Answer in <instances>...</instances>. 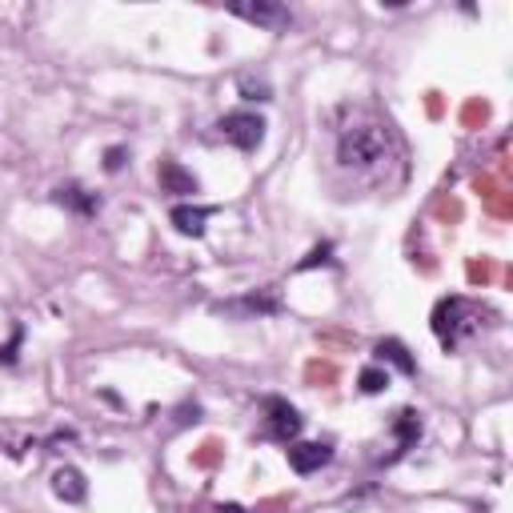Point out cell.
Listing matches in <instances>:
<instances>
[{
	"mask_svg": "<svg viewBox=\"0 0 513 513\" xmlns=\"http://www.w3.org/2000/svg\"><path fill=\"white\" fill-rule=\"evenodd\" d=\"M349 120L337 128V165L357 176H377L393 160V128L389 120L369 109H345Z\"/></svg>",
	"mask_w": 513,
	"mask_h": 513,
	"instance_id": "6da1fadb",
	"label": "cell"
},
{
	"mask_svg": "<svg viewBox=\"0 0 513 513\" xmlns=\"http://www.w3.org/2000/svg\"><path fill=\"white\" fill-rule=\"evenodd\" d=\"M477 317H481V305H469L465 297H441L433 305V333L445 345V353H453L465 333H477L481 329Z\"/></svg>",
	"mask_w": 513,
	"mask_h": 513,
	"instance_id": "7a4b0ae2",
	"label": "cell"
},
{
	"mask_svg": "<svg viewBox=\"0 0 513 513\" xmlns=\"http://www.w3.org/2000/svg\"><path fill=\"white\" fill-rule=\"evenodd\" d=\"M265 117L261 112H248V109H237V112H224L221 120H216V133L224 136V141L232 144V149L240 152H256L265 144Z\"/></svg>",
	"mask_w": 513,
	"mask_h": 513,
	"instance_id": "3957f363",
	"label": "cell"
},
{
	"mask_svg": "<svg viewBox=\"0 0 513 513\" xmlns=\"http://www.w3.org/2000/svg\"><path fill=\"white\" fill-rule=\"evenodd\" d=\"M265 413H269V421H265V433H269L273 441H285V445H293V441L301 437L305 417L297 413V409L289 405L285 397H269V401H265Z\"/></svg>",
	"mask_w": 513,
	"mask_h": 513,
	"instance_id": "277c9868",
	"label": "cell"
},
{
	"mask_svg": "<svg viewBox=\"0 0 513 513\" xmlns=\"http://www.w3.org/2000/svg\"><path fill=\"white\" fill-rule=\"evenodd\" d=\"M213 313H229V317H273L281 313V297L273 289H256V293H245L237 301H221L213 305Z\"/></svg>",
	"mask_w": 513,
	"mask_h": 513,
	"instance_id": "5b68a950",
	"label": "cell"
},
{
	"mask_svg": "<svg viewBox=\"0 0 513 513\" xmlns=\"http://www.w3.org/2000/svg\"><path fill=\"white\" fill-rule=\"evenodd\" d=\"M285 453H289L293 473H301V477H309V473L325 469V465L333 461V445H329V441H293Z\"/></svg>",
	"mask_w": 513,
	"mask_h": 513,
	"instance_id": "8992f818",
	"label": "cell"
},
{
	"mask_svg": "<svg viewBox=\"0 0 513 513\" xmlns=\"http://www.w3.org/2000/svg\"><path fill=\"white\" fill-rule=\"evenodd\" d=\"M157 181H160V192H173V197H197L200 184L181 160H160L157 165Z\"/></svg>",
	"mask_w": 513,
	"mask_h": 513,
	"instance_id": "52a82bcc",
	"label": "cell"
},
{
	"mask_svg": "<svg viewBox=\"0 0 513 513\" xmlns=\"http://www.w3.org/2000/svg\"><path fill=\"white\" fill-rule=\"evenodd\" d=\"M53 200H56V205H64V208H72L77 216H96V213H101V197H96V192H88L85 184H77V181L56 184Z\"/></svg>",
	"mask_w": 513,
	"mask_h": 513,
	"instance_id": "ba28073f",
	"label": "cell"
},
{
	"mask_svg": "<svg viewBox=\"0 0 513 513\" xmlns=\"http://www.w3.org/2000/svg\"><path fill=\"white\" fill-rule=\"evenodd\" d=\"M232 16H240V20H248V24H261V28H273V32L293 24V12H289L285 4H237Z\"/></svg>",
	"mask_w": 513,
	"mask_h": 513,
	"instance_id": "9c48e42d",
	"label": "cell"
},
{
	"mask_svg": "<svg viewBox=\"0 0 513 513\" xmlns=\"http://www.w3.org/2000/svg\"><path fill=\"white\" fill-rule=\"evenodd\" d=\"M53 493L61 497L64 505H80L88 497V481L85 473L77 469V465H61V469L53 473Z\"/></svg>",
	"mask_w": 513,
	"mask_h": 513,
	"instance_id": "30bf717a",
	"label": "cell"
},
{
	"mask_svg": "<svg viewBox=\"0 0 513 513\" xmlns=\"http://www.w3.org/2000/svg\"><path fill=\"white\" fill-rule=\"evenodd\" d=\"M213 213H216L213 205H176L173 213H168V221H173V229L181 232V237H205V221Z\"/></svg>",
	"mask_w": 513,
	"mask_h": 513,
	"instance_id": "8fae6325",
	"label": "cell"
},
{
	"mask_svg": "<svg viewBox=\"0 0 513 513\" xmlns=\"http://www.w3.org/2000/svg\"><path fill=\"white\" fill-rule=\"evenodd\" d=\"M393 437H397V449H393L389 461H397V457H405L409 449L421 441V413H413V409H401V413L393 417Z\"/></svg>",
	"mask_w": 513,
	"mask_h": 513,
	"instance_id": "7c38bea8",
	"label": "cell"
},
{
	"mask_svg": "<svg viewBox=\"0 0 513 513\" xmlns=\"http://www.w3.org/2000/svg\"><path fill=\"white\" fill-rule=\"evenodd\" d=\"M373 357L381 361V365L389 361V365H393V369H401L405 377H413V373H417L413 353H409V349H405V341H397V337H385V341H377V345H373Z\"/></svg>",
	"mask_w": 513,
	"mask_h": 513,
	"instance_id": "4fadbf2b",
	"label": "cell"
},
{
	"mask_svg": "<svg viewBox=\"0 0 513 513\" xmlns=\"http://www.w3.org/2000/svg\"><path fill=\"white\" fill-rule=\"evenodd\" d=\"M357 385H361V393H385L389 389V373L385 369H377V365H369V369H361V377H357Z\"/></svg>",
	"mask_w": 513,
	"mask_h": 513,
	"instance_id": "5bb4252c",
	"label": "cell"
},
{
	"mask_svg": "<svg viewBox=\"0 0 513 513\" xmlns=\"http://www.w3.org/2000/svg\"><path fill=\"white\" fill-rule=\"evenodd\" d=\"M317 265H333V240H321L305 261H297V273H309V269H317Z\"/></svg>",
	"mask_w": 513,
	"mask_h": 513,
	"instance_id": "9a60e30c",
	"label": "cell"
},
{
	"mask_svg": "<svg viewBox=\"0 0 513 513\" xmlns=\"http://www.w3.org/2000/svg\"><path fill=\"white\" fill-rule=\"evenodd\" d=\"M237 85H240V93H245V101H273V88H269V80L240 77Z\"/></svg>",
	"mask_w": 513,
	"mask_h": 513,
	"instance_id": "2e32d148",
	"label": "cell"
},
{
	"mask_svg": "<svg viewBox=\"0 0 513 513\" xmlns=\"http://www.w3.org/2000/svg\"><path fill=\"white\" fill-rule=\"evenodd\" d=\"M128 160V149L125 144H112V149H104V173H120Z\"/></svg>",
	"mask_w": 513,
	"mask_h": 513,
	"instance_id": "e0dca14e",
	"label": "cell"
},
{
	"mask_svg": "<svg viewBox=\"0 0 513 513\" xmlns=\"http://www.w3.org/2000/svg\"><path fill=\"white\" fill-rule=\"evenodd\" d=\"M20 341H24V329L16 325L12 329V341L0 345V365H16V349H20Z\"/></svg>",
	"mask_w": 513,
	"mask_h": 513,
	"instance_id": "ac0fdd59",
	"label": "cell"
},
{
	"mask_svg": "<svg viewBox=\"0 0 513 513\" xmlns=\"http://www.w3.org/2000/svg\"><path fill=\"white\" fill-rule=\"evenodd\" d=\"M216 513H245V509H240V505H221Z\"/></svg>",
	"mask_w": 513,
	"mask_h": 513,
	"instance_id": "d6986e66",
	"label": "cell"
}]
</instances>
